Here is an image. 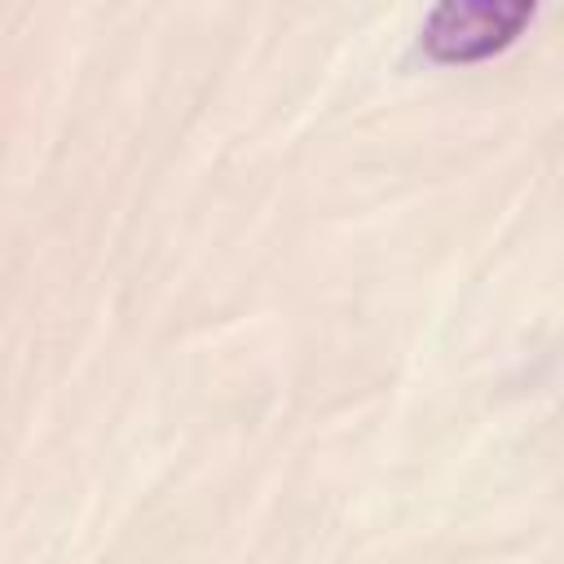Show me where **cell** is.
I'll return each instance as SVG.
<instances>
[{"label": "cell", "mask_w": 564, "mask_h": 564, "mask_svg": "<svg viewBox=\"0 0 564 564\" xmlns=\"http://www.w3.org/2000/svg\"><path fill=\"white\" fill-rule=\"evenodd\" d=\"M533 4H498V0H445L423 22V53L432 62H480L502 53L529 22Z\"/></svg>", "instance_id": "cell-1"}]
</instances>
